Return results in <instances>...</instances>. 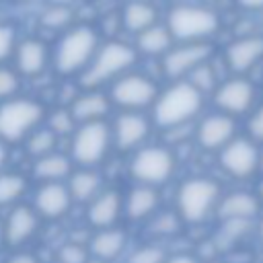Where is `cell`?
<instances>
[{
  "instance_id": "6da1fadb",
  "label": "cell",
  "mask_w": 263,
  "mask_h": 263,
  "mask_svg": "<svg viewBox=\"0 0 263 263\" xmlns=\"http://www.w3.org/2000/svg\"><path fill=\"white\" fill-rule=\"evenodd\" d=\"M205 95L187 80H173L160 86L148 115L154 129L173 132L197 121L203 113Z\"/></svg>"
},
{
  "instance_id": "7a4b0ae2",
  "label": "cell",
  "mask_w": 263,
  "mask_h": 263,
  "mask_svg": "<svg viewBox=\"0 0 263 263\" xmlns=\"http://www.w3.org/2000/svg\"><path fill=\"white\" fill-rule=\"evenodd\" d=\"M101 33L90 23H74L51 45V70L62 78H76L88 68L101 45Z\"/></svg>"
},
{
  "instance_id": "3957f363",
  "label": "cell",
  "mask_w": 263,
  "mask_h": 263,
  "mask_svg": "<svg viewBox=\"0 0 263 263\" xmlns=\"http://www.w3.org/2000/svg\"><path fill=\"white\" fill-rule=\"evenodd\" d=\"M140 55L132 41L117 37L101 41L88 68L78 76V86L86 90H105L113 80L134 70Z\"/></svg>"
},
{
  "instance_id": "277c9868",
  "label": "cell",
  "mask_w": 263,
  "mask_h": 263,
  "mask_svg": "<svg viewBox=\"0 0 263 263\" xmlns=\"http://www.w3.org/2000/svg\"><path fill=\"white\" fill-rule=\"evenodd\" d=\"M162 23L175 43L212 41L222 27L220 12L201 2H175L166 10Z\"/></svg>"
},
{
  "instance_id": "5b68a950",
  "label": "cell",
  "mask_w": 263,
  "mask_h": 263,
  "mask_svg": "<svg viewBox=\"0 0 263 263\" xmlns=\"http://www.w3.org/2000/svg\"><path fill=\"white\" fill-rule=\"evenodd\" d=\"M222 195L220 183L210 175H191L175 189V212L183 224H201L216 214Z\"/></svg>"
},
{
  "instance_id": "8992f818",
  "label": "cell",
  "mask_w": 263,
  "mask_h": 263,
  "mask_svg": "<svg viewBox=\"0 0 263 263\" xmlns=\"http://www.w3.org/2000/svg\"><path fill=\"white\" fill-rule=\"evenodd\" d=\"M47 107L33 99L18 95L0 103V140L6 146L23 144L25 138L45 123Z\"/></svg>"
},
{
  "instance_id": "52a82bcc",
  "label": "cell",
  "mask_w": 263,
  "mask_h": 263,
  "mask_svg": "<svg viewBox=\"0 0 263 263\" xmlns=\"http://www.w3.org/2000/svg\"><path fill=\"white\" fill-rule=\"evenodd\" d=\"M177 171V156L166 144H144L132 152L127 162L129 179L138 185L160 189L166 185Z\"/></svg>"
},
{
  "instance_id": "ba28073f",
  "label": "cell",
  "mask_w": 263,
  "mask_h": 263,
  "mask_svg": "<svg viewBox=\"0 0 263 263\" xmlns=\"http://www.w3.org/2000/svg\"><path fill=\"white\" fill-rule=\"evenodd\" d=\"M158 90L160 84L150 74L136 68L125 72L105 88L113 109L136 111V113H148L156 101Z\"/></svg>"
},
{
  "instance_id": "9c48e42d",
  "label": "cell",
  "mask_w": 263,
  "mask_h": 263,
  "mask_svg": "<svg viewBox=\"0 0 263 263\" xmlns=\"http://www.w3.org/2000/svg\"><path fill=\"white\" fill-rule=\"evenodd\" d=\"M68 140V156L74 166L82 168H99V164H103L113 150L109 121L78 123Z\"/></svg>"
},
{
  "instance_id": "30bf717a",
  "label": "cell",
  "mask_w": 263,
  "mask_h": 263,
  "mask_svg": "<svg viewBox=\"0 0 263 263\" xmlns=\"http://www.w3.org/2000/svg\"><path fill=\"white\" fill-rule=\"evenodd\" d=\"M216 158L224 175L236 181H249L259 175L261 146L249 140L245 134H238L220 152H216Z\"/></svg>"
},
{
  "instance_id": "8fae6325",
  "label": "cell",
  "mask_w": 263,
  "mask_h": 263,
  "mask_svg": "<svg viewBox=\"0 0 263 263\" xmlns=\"http://www.w3.org/2000/svg\"><path fill=\"white\" fill-rule=\"evenodd\" d=\"M212 103L216 111L230 115L234 119L247 117L257 105V86L249 76H228L218 82L212 92Z\"/></svg>"
},
{
  "instance_id": "7c38bea8",
  "label": "cell",
  "mask_w": 263,
  "mask_h": 263,
  "mask_svg": "<svg viewBox=\"0 0 263 263\" xmlns=\"http://www.w3.org/2000/svg\"><path fill=\"white\" fill-rule=\"evenodd\" d=\"M113 150L117 152H136L144 144H148L154 125L148 113L136 111H117L113 119H109Z\"/></svg>"
},
{
  "instance_id": "4fadbf2b",
  "label": "cell",
  "mask_w": 263,
  "mask_h": 263,
  "mask_svg": "<svg viewBox=\"0 0 263 263\" xmlns=\"http://www.w3.org/2000/svg\"><path fill=\"white\" fill-rule=\"evenodd\" d=\"M212 55H214V43L212 41L173 43V47L160 58V70L171 82L173 80H185L195 68L210 62Z\"/></svg>"
},
{
  "instance_id": "5bb4252c",
  "label": "cell",
  "mask_w": 263,
  "mask_h": 263,
  "mask_svg": "<svg viewBox=\"0 0 263 263\" xmlns=\"http://www.w3.org/2000/svg\"><path fill=\"white\" fill-rule=\"evenodd\" d=\"M10 62L23 80L39 78L51 70V45L39 35L21 37Z\"/></svg>"
},
{
  "instance_id": "9a60e30c",
  "label": "cell",
  "mask_w": 263,
  "mask_h": 263,
  "mask_svg": "<svg viewBox=\"0 0 263 263\" xmlns=\"http://www.w3.org/2000/svg\"><path fill=\"white\" fill-rule=\"evenodd\" d=\"M236 136H238L236 119L220 111L201 115L193 129V142L203 152H220Z\"/></svg>"
},
{
  "instance_id": "2e32d148",
  "label": "cell",
  "mask_w": 263,
  "mask_h": 263,
  "mask_svg": "<svg viewBox=\"0 0 263 263\" xmlns=\"http://www.w3.org/2000/svg\"><path fill=\"white\" fill-rule=\"evenodd\" d=\"M2 220H4V232H6V249H12V251L25 249L37 236L43 222L33 210V205L27 201H21L10 210H6Z\"/></svg>"
},
{
  "instance_id": "e0dca14e",
  "label": "cell",
  "mask_w": 263,
  "mask_h": 263,
  "mask_svg": "<svg viewBox=\"0 0 263 263\" xmlns=\"http://www.w3.org/2000/svg\"><path fill=\"white\" fill-rule=\"evenodd\" d=\"M224 62L230 74L247 76L263 62V35L245 33L234 37L224 49Z\"/></svg>"
},
{
  "instance_id": "ac0fdd59",
  "label": "cell",
  "mask_w": 263,
  "mask_h": 263,
  "mask_svg": "<svg viewBox=\"0 0 263 263\" xmlns=\"http://www.w3.org/2000/svg\"><path fill=\"white\" fill-rule=\"evenodd\" d=\"M29 203L33 205V210L41 220H51V222L64 220L74 208L66 183H37Z\"/></svg>"
},
{
  "instance_id": "d6986e66",
  "label": "cell",
  "mask_w": 263,
  "mask_h": 263,
  "mask_svg": "<svg viewBox=\"0 0 263 263\" xmlns=\"http://www.w3.org/2000/svg\"><path fill=\"white\" fill-rule=\"evenodd\" d=\"M84 208H86L84 210L86 222L95 230L119 226V222L123 220V191L105 185L103 191L95 199H90Z\"/></svg>"
},
{
  "instance_id": "ffe728a7",
  "label": "cell",
  "mask_w": 263,
  "mask_h": 263,
  "mask_svg": "<svg viewBox=\"0 0 263 263\" xmlns=\"http://www.w3.org/2000/svg\"><path fill=\"white\" fill-rule=\"evenodd\" d=\"M162 205L160 189L134 183L123 193V220L127 224H146Z\"/></svg>"
},
{
  "instance_id": "44dd1931",
  "label": "cell",
  "mask_w": 263,
  "mask_h": 263,
  "mask_svg": "<svg viewBox=\"0 0 263 263\" xmlns=\"http://www.w3.org/2000/svg\"><path fill=\"white\" fill-rule=\"evenodd\" d=\"M263 203L255 195V191L249 189H232L222 191L216 216L220 220H242V222H257L261 216Z\"/></svg>"
},
{
  "instance_id": "7402d4cb",
  "label": "cell",
  "mask_w": 263,
  "mask_h": 263,
  "mask_svg": "<svg viewBox=\"0 0 263 263\" xmlns=\"http://www.w3.org/2000/svg\"><path fill=\"white\" fill-rule=\"evenodd\" d=\"M86 247H88L90 259L99 263H115L125 257L129 247V234L123 226L95 230Z\"/></svg>"
},
{
  "instance_id": "603a6c76",
  "label": "cell",
  "mask_w": 263,
  "mask_h": 263,
  "mask_svg": "<svg viewBox=\"0 0 263 263\" xmlns=\"http://www.w3.org/2000/svg\"><path fill=\"white\" fill-rule=\"evenodd\" d=\"M68 109L76 125L90 121H109V113L113 111L105 90H86V88L74 92V97L68 103Z\"/></svg>"
},
{
  "instance_id": "cb8c5ba5",
  "label": "cell",
  "mask_w": 263,
  "mask_h": 263,
  "mask_svg": "<svg viewBox=\"0 0 263 263\" xmlns=\"http://www.w3.org/2000/svg\"><path fill=\"white\" fill-rule=\"evenodd\" d=\"M160 23V10L154 0H125L119 8V27L132 37Z\"/></svg>"
},
{
  "instance_id": "d4e9b609",
  "label": "cell",
  "mask_w": 263,
  "mask_h": 263,
  "mask_svg": "<svg viewBox=\"0 0 263 263\" xmlns=\"http://www.w3.org/2000/svg\"><path fill=\"white\" fill-rule=\"evenodd\" d=\"M74 168L76 166L68 152L62 150L31 160V177L37 183H66Z\"/></svg>"
},
{
  "instance_id": "484cf974",
  "label": "cell",
  "mask_w": 263,
  "mask_h": 263,
  "mask_svg": "<svg viewBox=\"0 0 263 263\" xmlns=\"http://www.w3.org/2000/svg\"><path fill=\"white\" fill-rule=\"evenodd\" d=\"M66 187L72 195V201L74 205H86L90 199H95L103 187H105V179L103 175L99 173V168H82V166H76L72 171V175L68 177L66 181Z\"/></svg>"
},
{
  "instance_id": "4316f807",
  "label": "cell",
  "mask_w": 263,
  "mask_h": 263,
  "mask_svg": "<svg viewBox=\"0 0 263 263\" xmlns=\"http://www.w3.org/2000/svg\"><path fill=\"white\" fill-rule=\"evenodd\" d=\"M134 47L138 51V55H144V58H162L171 47H173V37L166 29V25L160 21L148 29H144L142 33H138L134 37Z\"/></svg>"
},
{
  "instance_id": "83f0119b",
  "label": "cell",
  "mask_w": 263,
  "mask_h": 263,
  "mask_svg": "<svg viewBox=\"0 0 263 263\" xmlns=\"http://www.w3.org/2000/svg\"><path fill=\"white\" fill-rule=\"evenodd\" d=\"M31 181L25 173L14 168H4L0 173V212L10 210L12 205L21 203L29 193Z\"/></svg>"
},
{
  "instance_id": "f1b7e54d",
  "label": "cell",
  "mask_w": 263,
  "mask_h": 263,
  "mask_svg": "<svg viewBox=\"0 0 263 263\" xmlns=\"http://www.w3.org/2000/svg\"><path fill=\"white\" fill-rule=\"evenodd\" d=\"M37 23H39L41 29H47V31L60 35L76 23V8H68V6H62V4L47 2L39 10Z\"/></svg>"
},
{
  "instance_id": "f546056e",
  "label": "cell",
  "mask_w": 263,
  "mask_h": 263,
  "mask_svg": "<svg viewBox=\"0 0 263 263\" xmlns=\"http://www.w3.org/2000/svg\"><path fill=\"white\" fill-rule=\"evenodd\" d=\"M58 142H60V138L43 123V125H39L37 129H33V132L25 138L23 150L27 152V156H29L31 160H35V158H41V156H45V154L55 152V150H58Z\"/></svg>"
},
{
  "instance_id": "4dcf8cb0",
  "label": "cell",
  "mask_w": 263,
  "mask_h": 263,
  "mask_svg": "<svg viewBox=\"0 0 263 263\" xmlns=\"http://www.w3.org/2000/svg\"><path fill=\"white\" fill-rule=\"evenodd\" d=\"M146 224L154 238H173L183 228V220L179 218V214L175 210H162V208Z\"/></svg>"
},
{
  "instance_id": "1f68e13d",
  "label": "cell",
  "mask_w": 263,
  "mask_h": 263,
  "mask_svg": "<svg viewBox=\"0 0 263 263\" xmlns=\"http://www.w3.org/2000/svg\"><path fill=\"white\" fill-rule=\"evenodd\" d=\"M45 125H47L60 140H62V138H70L72 132L76 129V121H74V117H72V113H70V109H68L66 105L55 107L53 111H47V115H45Z\"/></svg>"
},
{
  "instance_id": "d6a6232c",
  "label": "cell",
  "mask_w": 263,
  "mask_h": 263,
  "mask_svg": "<svg viewBox=\"0 0 263 263\" xmlns=\"http://www.w3.org/2000/svg\"><path fill=\"white\" fill-rule=\"evenodd\" d=\"M185 80L191 82L199 92H203V95L208 97V95H212V92L216 90V86H218V82H220L222 78L218 76V72H216V68H214L212 60H210V62L201 64L199 68H195Z\"/></svg>"
},
{
  "instance_id": "836d02e7",
  "label": "cell",
  "mask_w": 263,
  "mask_h": 263,
  "mask_svg": "<svg viewBox=\"0 0 263 263\" xmlns=\"http://www.w3.org/2000/svg\"><path fill=\"white\" fill-rule=\"evenodd\" d=\"M166 249L158 242H144L125 253V263H164Z\"/></svg>"
},
{
  "instance_id": "e575fe53",
  "label": "cell",
  "mask_w": 263,
  "mask_h": 263,
  "mask_svg": "<svg viewBox=\"0 0 263 263\" xmlns=\"http://www.w3.org/2000/svg\"><path fill=\"white\" fill-rule=\"evenodd\" d=\"M255 228V222H242V220H222L220 232H218V242L222 245H236L240 242L251 230Z\"/></svg>"
},
{
  "instance_id": "d590c367",
  "label": "cell",
  "mask_w": 263,
  "mask_h": 263,
  "mask_svg": "<svg viewBox=\"0 0 263 263\" xmlns=\"http://www.w3.org/2000/svg\"><path fill=\"white\" fill-rule=\"evenodd\" d=\"M23 82L25 80L21 78V74L10 64H2L0 66V103L18 97Z\"/></svg>"
},
{
  "instance_id": "8d00e7d4",
  "label": "cell",
  "mask_w": 263,
  "mask_h": 263,
  "mask_svg": "<svg viewBox=\"0 0 263 263\" xmlns=\"http://www.w3.org/2000/svg\"><path fill=\"white\" fill-rule=\"evenodd\" d=\"M18 39H21V35H18L16 25L10 21H0V66L8 64L12 60Z\"/></svg>"
},
{
  "instance_id": "74e56055",
  "label": "cell",
  "mask_w": 263,
  "mask_h": 263,
  "mask_svg": "<svg viewBox=\"0 0 263 263\" xmlns=\"http://www.w3.org/2000/svg\"><path fill=\"white\" fill-rule=\"evenodd\" d=\"M90 253L86 245L68 240L55 251V263H90Z\"/></svg>"
},
{
  "instance_id": "f35d334b",
  "label": "cell",
  "mask_w": 263,
  "mask_h": 263,
  "mask_svg": "<svg viewBox=\"0 0 263 263\" xmlns=\"http://www.w3.org/2000/svg\"><path fill=\"white\" fill-rule=\"evenodd\" d=\"M245 136L249 140H253L255 144L263 146V103L255 105L253 111L247 115V123H245Z\"/></svg>"
},
{
  "instance_id": "ab89813d",
  "label": "cell",
  "mask_w": 263,
  "mask_h": 263,
  "mask_svg": "<svg viewBox=\"0 0 263 263\" xmlns=\"http://www.w3.org/2000/svg\"><path fill=\"white\" fill-rule=\"evenodd\" d=\"M4 263H41L39 257L33 253V251H27V249H16L12 255L6 257Z\"/></svg>"
},
{
  "instance_id": "60d3db41",
  "label": "cell",
  "mask_w": 263,
  "mask_h": 263,
  "mask_svg": "<svg viewBox=\"0 0 263 263\" xmlns=\"http://www.w3.org/2000/svg\"><path fill=\"white\" fill-rule=\"evenodd\" d=\"M234 4H236L238 10L249 12V14L263 12V0H234Z\"/></svg>"
},
{
  "instance_id": "b9f144b4",
  "label": "cell",
  "mask_w": 263,
  "mask_h": 263,
  "mask_svg": "<svg viewBox=\"0 0 263 263\" xmlns=\"http://www.w3.org/2000/svg\"><path fill=\"white\" fill-rule=\"evenodd\" d=\"M164 263H201V261L193 253H171V255H166Z\"/></svg>"
},
{
  "instance_id": "7bdbcfd3",
  "label": "cell",
  "mask_w": 263,
  "mask_h": 263,
  "mask_svg": "<svg viewBox=\"0 0 263 263\" xmlns=\"http://www.w3.org/2000/svg\"><path fill=\"white\" fill-rule=\"evenodd\" d=\"M8 160H10V146H6V144L0 140V173L8 166Z\"/></svg>"
},
{
  "instance_id": "ee69618b",
  "label": "cell",
  "mask_w": 263,
  "mask_h": 263,
  "mask_svg": "<svg viewBox=\"0 0 263 263\" xmlns=\"http://www.w3.org/2000/svg\"><path fill=\"white\" fill-rule=\"evenodd\" d=\"M47 2H53V4H62V6H68V8H78L84 0H47Z\"/></svg>"
},
{
  "instance_id": "f6af8a7d",
  "label": "cell",
  "mask_w": 263,
  "mask_h": 263,
  "mask_svg": "<svg viewBox=\"0 0 263 263\" xmlns=\"http://www.w3.org/2000/svg\"><path fill=\"white\" fill-rule=\"evenodd\" d=\"M255 232H257L259 242L263 245V216H259V218H257V222H255Z\"/></svg>"
},
{
  "instance_id": "bcb514c9",
  "label": "cell",
  "mask_w": 263,
  "mask_h": 263,
  "mask_svg": "<svg viewBox=\"0 0 263 263\" xmlns=\"http://www.w3.org/2000/svg\"><path fill=\"white\" fill-rule=\"evenodd\" d=\"M6 249V232H4V220L0 216V251Z\"/></svg>"
},
{
  "instance_id": "7dc6e473",
  "label": "cell",
  "mask_w": 263,
  "mask_h": 263,
  "mask_svg": "<svg viewBox=\"0 0 263 263\" xmlns=\"http://www.w3.org/2000/svg\"><path fill=\"white\" fill-rule=\"evenodd\" d=\"M255 195L259 197V201L263 203V175H259V183H257V189H253Z\"/></svg>"
},
{
  "instance_id": "c3c4849f",
  "label": "cell",
  "mask_w": 263,
  "mask_h": 263,
  "mask_svg": "<svg viewBox=\"0 0 263 263\" xmlns=\"http://www.w3.org/2000/svg\"><path fill=\"white\" fill-rule=\"evenodd\" d=\"M197 2H201V4H205V6H216L220 0H197Z\"/></svg>"
},
{
  "instance_id": "681fc988",
  "label": "cell",
  "mask_w": 263,
  "mask_h": 263,
  "mask_svg": "<svg viewBox=\"0 0 263 263\" xmlns=\"http://www.w3.org/2000/svg\"><path fill=\"white\" fill-rule=\"evenodd\" d=\"M16 4H33V2H39V0H12Z\"/></svg>"
},
{
  "instance_id": "f907efd6",
  "label": "cell",
  "mask_w": 263,
  "mask_h": 263,
  "mask_svg": "<svg viewBox=\"0 0 263 263\" xmlns=\"http://www.w3.org/2000/svg\"><path fill=\"white\" fill-rule=\"evenodd\" d=\"M53 263H55V261H53Z\"/></svg>"
}]
</instances>
